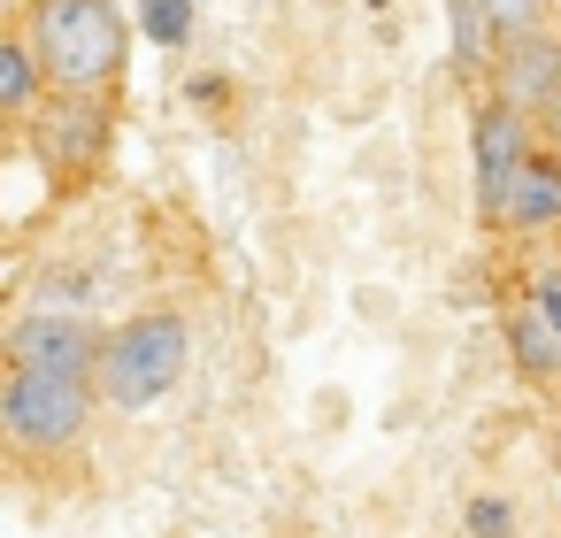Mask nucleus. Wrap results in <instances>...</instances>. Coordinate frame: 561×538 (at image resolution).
Instances as JSON below:
<instances>
[{
	"label": "nucleus",
	"mask_w": 561,
	"mask_h": 538,
	"mask_svg": "<svg viewBox=\"0 0 561 538\" xmlns=\"http://www.w3.org/2000/svg\"><path fill=\"white\" fill-rule=\"evenodd\" d=\"M24 39L39 47V70L62 93H108L131 55V24L116 0H39Z\"/></svg>",
	"instance_id": "nucleus-1"
},
{
	"label": "nucleus",
	"mask_w": 561,
	"mask_h": 538,
	"mask_svg": "<svg viewBox=\"0 0 561 538\" xmlns=\"http://www.w3.org/2000/svg\"><path fill=\"white\" fill-rule=\"evenodd\" d=\"M185 362H193V323H185L178 308H147V316H131L124 331H108L93 385H101L108 408L139 415V408H154V400H170V392L185 385Z\"/></svg>",
	"instance_id": "nucleus-2"
},
{
	"label": "nucleus",
	"mask_w": 561,
	"mask_h": 538,
	"mask_svg": "<svg viewBox=\"0 0 561 538\" xmlns=\"http://www.w3.org/2000/svg\"><path fill=\"white\" fill-rule=\"evenodd\" d=\"M93 400H101L93 377H70V369H16L9 385H0V423H9V438L32 446V454H62V446L85 438Z\"/></svg>",
	"instance_id": "nucleus-3"
},
{
	"label": "nucleus",
	"mask_w": 561,
	"mask_h": 538,
	"mask_svg": "<svg viewBox=\"0 0 561 538\" xmlns=\"http://www.w3.org/2000/svg\"><path fill=\"white\" fill-rule=\"evenodd\" d=\"M469 154H477V216H484V224H500V216H507V201H515V178H523V162H530L523 108H515V101L477 108V139H469Z\"/></svg>",
	"instance_id": "nucleus-4"
},
{
	"label": "nucleus",
	"mask_w": 561,
	"mask_h": 538,
	"mask_svg": "<svg viewBox=\"0 0 561 538\" xmlns=\"http://www.w3.org/2000/svg\"><path fill=\"white\" fill-rule=\"evenodd\" d=\"M101 331L85 323V316H55V308H39V316H24L16 331H9V362L16 369H70V377H93L101 369Z\"/></svg>",
	"instance_id": "nucleus-5"
},
{
	"label": "nucleus",
	"mask_w": 561,
	"mask_h": 538,
	"mask_svg": "<svg viewBox=\"0 0 561 538\" xmlns=\"http://www.w3.org/2000/svg\"><path fill=\"white\" fill-rule=\"evenodd\" d=\"M500 224H515V231H553V224H561V154H530V162H523L515 201H507Z\"/></svg>",
	"instance_id": "nucleus-6"
},
{
	"label": "nucleus",
	"mask_w": 561,
	"mask_h": 538,
	"mask_svg": "<svg viewBox=\"0 0 561 538\" xmlns=\"http://www.w3.org/2000/svg\"><path fill=\"white\" fill-rule=\"evenodd\" d=\"M507 101H515V108H553V101H561V47L523 39L515 62H507Z\"/></svg>",
	"instance_id": "nucleus-7"
},
{
	"label": "nucleus",
	"mask_w": 561,
	"mask_h": 538,
	"mask_svg": "<svg viewBox=\"0 0 561 538\" xmlns=\"http://www.w3.org/2000/svg\"><path fill=\"white\" fill-rule=\"evenodd\" d=\"M507 354H515V369H523L530 385H553V377H561V331H553L538 308H515V316H507Z\"/></svg>",
	"instance_id": "nucleus-8"
},
{
	"label": "nucleus",
	"mask_w": 561,
	"mask_h": 538,
	"mask_svg": "<svg viewBox=\"0 0 561 538\" xmlns=\"http://www.w3.org/2000/svg\"><path fill=\"white\" fill-rule=\"evenodd\" d=\"M39 85H47V70H39V47H32L24 32H16V39H0V108H9V116H24Z\"/></svg>",
	"instance_id": "nucleus-9"
},
{
	"label": "nucleus",
	"mask_w": 561,
	"mask_h": 538,
	"mask_svg": "<svg viewBox=\"0 0 561 538\" xmlns=\"http://www.w3.org/2000/svg\"><path fill=\"white\" fill-rule=\"evenodd\" d=\"M477 16H484V32H492L500 47H523V39H538V24H546V0H477Z\"/></svg>",
	"instance_id": "nucleus-10"
},
{
	"label": "nucleus",
	"mask_w": 561,
	"mask_h": 538,
	"mask_svg": "<svg viewBox=\"0 0 561 538\" xmlns=\"http://www.w3.org/2000/svg\"><path fill=\"white\" fill-rule=\"evenodd\" d=\"M139 24H147V39L185 47V39H193V0H147V9H139Z\"/></svg>",
	"instance_id": "nucleus-11"
},
{
	"label": "nucleus",
	"mask_w": 561,
	"mask_h": 538,
	"mask_svg": "<svg viewBox=\"0 0 561 538\" xmlns=\"http://www.w3.org/2000/svg\"><path fill=\"white\" fill-rule=\"evenodd\" d=\"M530 308H538V316H546V323L561 331V277H553V270L538 277V293H530Z\"/></svg>",
	"instance_id": "nucleus-12"
},
{
	"label": "nucleus",
	"mask_w": 561,
	"mask_h": 538,
	"mask_svg": "<svg viewBox=\"0 0 561 538\" xmlns=\"http://www.w3.org/2000/svg\"><path fill=\"white\" fill-rule=\"evenodd\" d=\"M469 523H477V530H492V538H500V530H507V507H500V500H484V507H477V515H469Z\"/></svg>",
	"instance_id": "nucleus-13"
},
{
	"label": "nucleus",
	"mask_w": 561,
	"mask_h": 538,
	"mask_svg": "<svg viewBox=\"0 0 561 538\" xmlns=\"http://www.w3.org/2000/svg\"><path fill=\"white\" fill-rule=\"evenodd\" d=\"M546 116H553V147H561V101H553V108H546Z\"/></svg>",
	"instance_id": "nucleus-14"
}]
</instances>
